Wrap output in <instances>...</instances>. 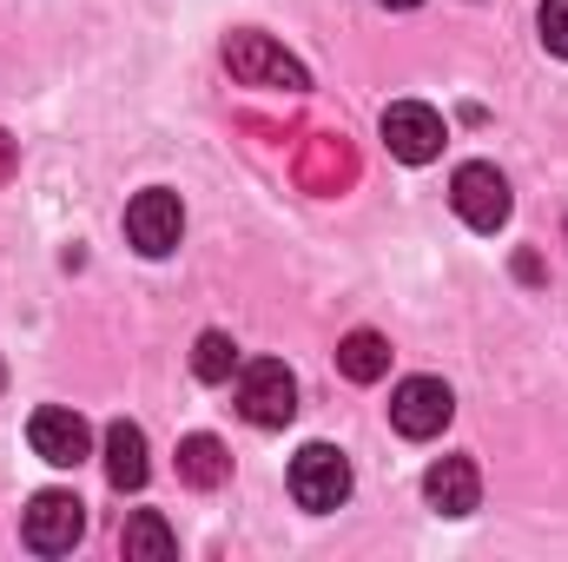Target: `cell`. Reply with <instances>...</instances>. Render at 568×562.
Wrapping results in <instances>:
<instances>
[{
	"mask_svg": "<svg viewBox=\"0 0 568 562\" xmlns=\"http://www.w3.org/2000/svg\"><path fill=\"white\" fill-rule=\"evenodd\" d=\"M351 456L337 450V443H304L297 456H291V496L311 510V516H331V510H344L351 503Z\"/></svg>",
	"mask_w": 568,
	"mask_h": 562,
	"instance_id": "6da1fadb",
	"label": "cell"
},
{
	"mask_svg": "<svg viewBox=\"0 0 568 562\" xmlns=\"http://www.w3.org/2000/svg\"><path fill=\"white\" fill-rule=\"evenodd\" d=\"M225 67H232L239 87H272V93H304L311 87V73L284 53L278 40L272 33H252V27L225 40Z\"/></svg>",
	"mask_w": 568,
	"mask_h": 562,
	"instance_id": "7a4b0ae2",
	"label": "cell"
},
{
	"mask_svg": "<svg viewBox=\"0 0 568 562\" xmlns=\"http://www.w3.org/2000/svg\"><path fill=\"white\" fill-rule=\"evenodd\" d=\"M239 418L258 430H284L297 418V378L284 371V358H252L239 364Z\"/></svg>",
	"mask_w": 568,
	"mask_h": 562,
	"instance_id": "3957f363",
	"label": "cell"
},
{
	"mask_svg": "<svg viewBox=\"0 0 568 562\" xmlns=\"http://www.w3.org/2000/svg\"><path fill=\"white\" fill-rule=\"evenodd\" d=\"M449 205H456V219L469 225V232H503L509 225V179L489 165V159H469V165H456V179H449Z\"/></svg>",
	"mask_w": 568,
	"mask_h": 562,
	"instance_id": "277c9868",
	"label": "cell"
},
{
	"mask_svg": "<svg viewBox=\"0 0 568 562\" xmlns=\"http://www.w3.org/2000/svg\"><path fill=\"white\" fill-rule=\"evenodd\" d=\"M20 536L33 556H67L80 536H87V503L73 490H40L27 510H20Z\"/></svg>",
	"mask_w": 568,
	"mask_h": 562,
	"instance_id": "5b68a950",
	"label": "cell"
},
{
	"mask_svg": "<svg viewBox=\"0 0 568 562\" xmlns=\"http://www.w3.org/2000/svg\"><path fill=\"white\" fill-rule=\"evenodd\" d=\"M126 239H133L140 259L179 252V239H185V205H179V192H165V185L140 192V199L126 205Z\"/></svg>",
	"mask_w": 568,
	"mask_h": 562,
	"instance_id": "8992f818",
	"label": "cell"
},
{
	"mask_svg": "<svg viewBox=\"0 0 568 562\" xmlns=\"http://www.w3.org/2000/svg\"><path fill=\"white\" fill-rule=\"evenodd\" d=\"M27 443H33V456H40V463L73 470V463H87V456H93V423L80 418V411H67V404H40L33 423H27Z\"/></svg>",
	"mask_w": 568,
	"mask_h": 562,
	"instance_id": "52a82bcc",
	"label": "cell"
},
{
	"mask_svg": "<svg viewBox=\"0 0 568 562\" xmlns=\"http://www.w3.org/2000/svg\"><path fill=\"white\" fill-rule=\"evenodd\" d=\"M449 140V127H443V113L424 107V100H397V107H384V145H390V159H404V165H429L436 152Z\"/></svg>",
	"mask_w": 568,
	"mask_h": 562,
	"instance_id": "ba28073f",
	"label": "cell"
},
{
	"mask_svg": "<svg viewBox=\"0 0 568 562\" xmlns=\"http://www.w3.org/2000/svg\"><path fill=\"white\" fill-rule=\"evenodd\" d=\"M449 418H456V398H449L443 378H404V384L390 391V423H397V436H410V443L436 436Z\"/></svg>",
	"mask_w": 568,
	"mask_h": 562,
	"instance_id": "9c48e42d",
	"label": "cell"
},
{
	"mask_svg": "<svg viewBox=\"0 0 568 562\" xmlns=\"http://www.w3.org/2000/svg\"><path fill=\"white\" fill-rule=\"evenodd\" d=\"M424 496H429V510H443V516H469L483 503V476H476L469 456H443V463H429Z\"/></svg>",
	"mask_w": 568,
	"mask_h": 562,
	"instance_id": "30bf717a",
	"label": "cell"
},
{
	"mask_svg": "<svg viewBox=\"0 0 568 562\" xmlns=\"http://www.w3.org/2000/svg\"><path fill=\"white\" fill-rule=\"evenodd\" d=\"M145 476H152V463H145V430L140 423H106V483L113 490H140Z\"/></svg>",
	"mask_w": 568,
	"mask_h": 562,
	"instance_id": "8fae6325",
	"label": "cell"
},
{
	"mask_svg": "<svg viewBox=\"0 0 568 562\" xmlns=\"http://www.w3.org/2000/svg\"><path fill=\"white\" fill-rule=\"evenodd\" d=\"M225 476H232V456H225V443L212 430H199V436L179 443V483L185 490H219Z\"/></svg>",
	"mask_w": 568,
	"mask_h": 562,
	"instance_id": "7c38bea8",
	"label": "cell"
},
{
	"mask_svg": "<svg viewBox=\"0 0 568 562\" xmlns=\"http://www.w3.org/2000/svg\"><path fill=\"white\" fill-rule=\"evenodd\" d=\"M120 550H126V562H165L179 556V536H172V523L159 510H133L126 530H120Z\"/></svg>",
	"mask_w": 568,
	"mask_h": 562,
	"instance_id": "4fadbf2b",
	"label": "cell"
},
{
	"mask_svg": "<svg viewBox=\"0 0 568 562\" xmlns=\"http://www.w3.org/2000/svg\"><path fill=\"white\" fill-rule=\"evenodd\" d=\"M337 371H344L351 384H377V378L390 371V338H384V331H351V338L337 344Z\"/></svg>",
	"mask_w": 568,
	"mask_h": 562,
	"instance_id": "5bb4252c",
	"label": "cell"
},
{
	"mask_svg": "<svg viewBox=\"0 0 568 562\" xmlns=\"http://www.w3.org/2000/svg\"><path fill=\"white\" fill-rule=\"evenodd\" d=\"M192 371H199V384H232V371H239V344H232V331H199V344H192Z\"/></svg>",
	"mask_w": 568,
	"mask_h": 562,
	"instance_id": "9a60e30c",
	"label": "cell"
},
{
	"mask_svg": "<svg viewBox=\"0 0 568 562\" xmlns=\"http://www.w3.org/2000/svg\"><path fill=\"white\" fill-rule=\"evenodd\" d=\"M351 172H357V165H351V152L337 140H317V152L304 159V185H311V192H337Z\"/></svg>",
	"mask_w": 568,
	"mask_h": 562,
	"instance_id": "2e32d148",
	"label": "cell"
},
{
	"mask_svg": "<svg viewBox=\"0 0 568 562\" xmlns=\"http://www.w3.org/2000/svg\"><path fill=\"white\" fill-rule=\"evenodd\" d=\"M536 27H542V47H549L556 60H568V0H542Z\"/></svg>",
	"mask_w": 568,
	"mask_h": 562,
	"instance_id": "e0dca14e",
	"label": "cell"
},
{
	"mask_svg": "<svg viewBox=\"0 0 568 562\" xmlns=\"http://www.w3.org/2000/svg\"><path fill=\"white\" fill-rule=\"evenodd\" d=\"M13 165H20V140L0 133V179H13Z\"/></svg>",
	"mask_w": 568,
	"mask_h": 562,
	"instance_id": "ac0fdd59",
	"label": "cell"
},
{
	"mask_svg": "<svg viewBox=\"0 0 568 562\" xmlns=\"http://www.w3.org/2000/svg\"><path fill=\"white\" fill-rule=\"evenodd\" d=\"M377 7H390V13H410V7H424V0H377Z\"/></svg>",
	"mask_w": 568,
	"mask_h": 562,
	"instance_id": "d6986e66",
	"label": "cell"
},
{
	"mask_svg": "<svg viewBox=\"0 0 568 562\" xmlns=\"http://www.w3.org/2000/svg\"><path fill=\"white\" fill-rule=\"evenodd\" d=\"M0 384H7V371H0Z\"/></svg>",
	"mask_w": 568,
	"mask_h": 562,
	"instance_id": "ffe728a7",
	"label": "cell"
}]
</instances>
